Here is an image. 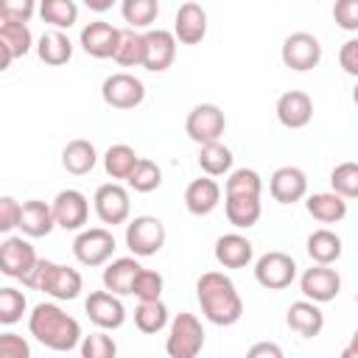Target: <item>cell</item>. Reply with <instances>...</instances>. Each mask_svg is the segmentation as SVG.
<instances>
[{"instance_id":"obj_1","label":"cell","mask_w":358,"mask_h":358,"mask_svg":"<svg viewBox=\"0 0 358 358\" xmlns=\"http://www.w3.org/2000/svg\"><path fill=\"white\" fill-rule=\"evenodd\" d=\"M196 299L204 319L218 327H229L243 316V299L224 271H204L196 280Z\"/></svg>"},{"instance_id":"obj_2","label":"cell","mask_w":358,"mask_h":358,"mask_svg":"<svg viewBox=\"0 0 358 358\" xmlns=\"http://www.w3.org/2000/svg\"><path fill=\"white\" fill-rule=\"evenodd\" d=\"M28 330L42 347L53 352H70L81 347V338H84L78 319H73L56 302H39L28 313Z\"/></svg>"},{"instance_id":"obj_3","label":"cell","mask_w":358,"mask_h":358,"mask_svg":"<svg viewBox=\"0 0 358 358\" xmlns=\"http://www.w3.org/2000/svg\"><path fill=\"white\" fill-rule=\"evenodd\" d=\"M25 288H34V291H45L48 296L64 302V299H76L81 291H84V280L78 274V268H70V266H62V263H53V260H42L34 266V271L22 280Z\"/></svg>"},{"instance_id":"obj_4","label":"cell","mask_w":358,"mask_h":358,"mask_svg":"<svg viewBox=\"0 0 358 358\" xmlns=\"http://www.w3.org/2000/svg\"><path fill=\"white\" fill-rule=\"evenodd\" d=\"M204 350V327L199 322L196 313H176L168 324V336H165V352L168 358H199V352Z\"/></svg>"},{"instance_id":"obj_5","label":"cell","mask_w":358,"mask_h":358,"mask_svg":"<svg viewBox=\"0 0 358 358\" xmlns=\"http://www.w3.org/2000/svg\"><path fill=\"white\" fill-rule=\"evenodd\" d=\"M165 224L157 215H134L126 224V246L134 257H151L165 246Z\"/></svg>"},{"instance_id":"obj_6","label":"cell","mask_w":358,"mask_h":358,"mask_svg":"<svg viewBox=\"0 0 358 358\" xmlns=\"http://www.w3.org/2000/svg\"><path fill=\"white\" fill-rule=\"evenodd\" d=\"M117 243H115V235L112 229L106 227H90V229H81L73 241V255L81 266H103L112 260Z\"/></svg>"},{"instance_id":"obj_7","label":"cell","mask_w":358,"mask_h":358,"mask_svg":"<svg viewBox=\"0 0 358 358\" xmlns=\"http://www.w3.org/2000/svg\"><path fill=\"white\" fill-rule=\"evenodd\" d=\"M255 280L266 291H282L296 280V260L285 252H266L255 260Z\"/></svg>"},{"instance_id":"obj_8","label":"cell","mask_w":358,"mask_h":358,"mask_svg":"<svg viewBox=\"0 0 358 358\" xmlns=\"http://www.w3.org/2000/svg\"><path fill=\"white\" fill-rule=\"evenodd\" d=\"M227 129V117L221 112V106L215 103H199L187 112V120H185V131L193 143L199 145H210V143H218L221 134Z\"/></svg>"},{"instance_id":"obj_9","label":"cell","mask_w":358,"mask_h":358,"mask_svg":"<svg viewBox=\"0 0 358 358\" xmlns=\"http://www.w3.org/2000/svg\"><path fill=\"white\" fill-rule=\"evenodd\" d=\"M101 98L112 109H134L145 101V84L131 73H112L101 84Z\"/></svg>"},{"instance_id":"obj_10","label":"cell","mask_w":358,"mask_h":358,"mask_svg":"<svg viewBox=\"0 0 358 358\" xmlns=\"http://www.w3.org/2000/svg\"><path fill=\"white\" fill-rule=\"evenodd\" d=\"M280 59L288 70H296V73H305V70H313L319 62H322V45L313 34L308 31H296V34H288L282 48H280Z\"/></svg>"},{"instance_id":"obj_11","label":"cell","mask_w":358,"mask_h":358,"mask_svg":"<svg viewBox=\"0 0 358 358\" xmlns=\"http://www.w3.org/2000/svg\"><path fill=\"white\" fill-rule=\"evenodd\" d=\"M36 263H39L36 249L25 238H20V235H6L3 238V243H0V271L6 277L22 282L34 271Z\"/></svg>"},{"instance_id":"obj_12","label":"cell","mask_w":358,"mask_h":358,"mask_svg":"<svg viewBox=\"0 0 358 358\" xmlns=\"http://www.w3.org/2000/svg\"><path fill=\"white\" fill-rule=\"evenodd\" d=\"M92 210L101 218V224H126L131 215V201H129V190L117 182H106L95 190L92 196Z\"/></svg>"},{"instance_id":"obj_13","label":"cell","mask_w":358,"mask_h":358,"mask_svg":"<svg viewBox=\"0 0 358 358\" xmlns=\"http://www.w3.org/2000/svg\"><path fill=\"white\" fill-rule=\"evenodd\" d=\"M84 313L98 330H117L126 322V308L112 291H92L84 302Z\"/></svg>"},{"instance_id":"obj_14","label":"cell","mask_w":358,"mask_h":358,"mask_svg":"<svg viewBox=\"0 0 358 358\" xmlns=\"http://www.w3.org/2000/svg\"><path fill=\"white\" fill-rule=\"evenodd\" d=\"M117 42H120V28H115L106 20H92L78 34L81 50L87 56H92V59H115Z\"/></svg>"},{"instance_id":"obj_15","label":"cell","mask_w":358,"mask_h":358,"mask_svg":"<svg viewBox=\"0 0 358 358\" xmlns=\"http://www.w3.org/2000/svg\"><path fill=\"white\" fill-rule=\"evenodd\" d=\"M53 218H56V227L62 229H70V232H81L87 218H90V201L81 190L76 187H67V190H59L56 199H53Z\"/></svg>"},{"instance_id":"obj_16","label":"cell","mask_w":358,"mask_h":358,"mask_svg":"<svg viewBox=\"0 0 358 358\" xmlns=\"http://www.w3.org/2000/svg\"><path fill=\"white\" fill-rule=\"evenodd\" d=\"M299 288L305 294V299L316 302V305H324V302H333L341 291V277L336 268L330 266H310L302 271L299 277Z\"/></svg>"},{"instance_id":"obj_17","label":"cell","mask_w":358,"mask_h":358,"mask_svg":"<svg viewBox=\"0 0 358 358\" xmlns=\"http://www.w3.org/2000/svg\"><path fill=\"white\" fill-rule=\"evenodd\" d=\"M268 193L280 204H296L308 196V176L296 165H282L268 179Z\"/></svg>"},{"instance_id":"obj_18","label":"cell","mask_w":358,"mask_h":358,"mask_svg":"<svg viewBox=\"0 0 358 358\" xmlns=\"http://www.w3.org/2000/svg\"><path fill=\"white\" fill-rule=\"evenodd\" d=\"M173 36L182 45H199L207 36V11L193 0L182 3L173 17Z\"/></svg>"},{"instance_id":"obj_19","label":"cell","mask_w":358,"mask_h":358,"mask_svg":"<svg viewBox=\"0 0 358 358\" xmlns=\"http://www.w3.org/2000/svg\"><path fill=\"white\" fill-rule=\"evenodd\" d=\"M176 59V36L165 28L145 31V70L148 73H165Z\"/></svg>"},{"instance_id":"obj_20","label":"cell","mask_w":358,"mask_h":358,"mask_svg":"<svg viewBox=\"0 0 358 358\" xmlns=\"http://www.w3.org/2000/svg\"><path fill=\"white\" fill-rule=\"evenodd\" d=\"M277 120L285 129H305L313 120V101L302 90H288L277 98Z\"/></svg>"},{"instance_id":"obj_21","label":"cell","mask_w":358,"mask_h":358,"mask_svg":"<svg viewBox=\"0 0 358 358\" xmlns=\"http://www.w3.org/2000/svg\"><path fill=\"white\" fill-rule=\"evenodd\" d=\"M213 255H215V263L224 266V268H243L252 263L255 257V246L246 235L241 232H227L215 241L213 246Z\"/></svg>"},{"instance_id":"obj_22","label":"cell","mask_w":358,"mask_h":358,"mask_svg":"<svg viewBox=\"0 0 358 358\" xmlns=\"http://www.w3.org/2000/svg\"><path fill=\"white\" fill-rule=\"evenodd\" d=\"M34 48V36L28 22H0V70Z\"/></svg>"},{"instance_id":"obj_23","label":"cell","mask_w":358,"mask_h":358,"mask_svg":"<svg viewBox=\"0 0 358 358\" xmlns=\"http://www.w3.org/2000/svg\"><path fill=\"white\" fill-rule=\"evenodd\" d=\"M221 204V185L213 176H199L185 187V207L190 215H210Z\"/></svg>"},{"instance_id":"obj_24","label":"cell","mask_w":358,"mask_h":358,"mask_svg":"<svg viewBox=\"0 0 358 358\" xmlns=\"http://www.w3.org/2000/svg\"><path fill=\"white\" fill-rule=\"evenodd\" d=\"M56 227L53 218V207L42 199H28L22 201V213H20V232L25 238H45L50 235Z\"/></svg>"},{"instance_id":"obj_25","label":"cell","mask_w":358,"mask_h":358,"mask_svg":"<svg viewBox=\"0 0 358 358\" xmlns=\"http://www.w3.org/2000/svg\"><path fill=\"white\" fill-rule=\"evenodd\" d=\"M285 324H288L294 333H299L302 338H313V336H319L322 327H324V313H322V308H319L316 302L299 299V302H291V305H288V310H285Z\"/></svg>"},{"instance_id":"obj_26","label":"cell","mask_w":358,"mask_h":358,"mask_svg":"<svg viewBox=\"0 0 358 358\" xmlns=\"http://www.w3.org/2000/svg\"><path fill=\"white\" fill-rule=\"evenodd\" d=\"M140 271H143V266L137 263L134 255L131 257H115V260H109L106 268H103V274H101L103 291H112L117 296L131 294V285H134V280H137Z\"/></svg>"},{"instance_id":"obj_27","label":"cell","mask_w":358,"mask_h":358,"mask_svg":"<svg viewBox=\"0 0 358 358\" xmlns=\"http://www.w3.org/2000/svg\"><path fill=\"white\" fill-rule=\"evenodd\" d=\"M305 210L319 224H338L341 218H347V199H341L333 190H327V193H310L305 199Z\"/></svg>"},{"instance_id":"obj_28","label":"cell","mask_w":358,"mask_h":358,"mask_svg":"<svg viewBox=\"0 0 358 358\" xmlns=\"http://www.w3.org/2000/svg\"><path fill=\"white\" fill-rule=\"evenodd\" d=\"M98 165V151L90 140L76 137L62 148V168L73 176H84Z\"/></svg>"},{"instance_id":"obj_29","label":"cell","mask_w":358,"mask_h":358,"mask_svg":"<svg viewBox=\"0 0 358 358\" xmlns=\"http://www.w3.org/2000/svg\"><path fill=\"white\" fill-rule=\"evenodd\" d=\"M36 56L50 67H62L73 59V42L64 31L50 28L36 39Z\"/></svg>"},{"instance_id":"obj_30","label":"cell","mask_w":358,"mask_h":358,"mask_svg":"<svg viewBox=\"0 0 358 358\" xmlns=\"http://www.w3.org/2000/svg\"><path fill=\"white\" fill-rule=\"evenodd\" d=\"M224 213L235 229H249L260 221L263 204L257 196H224Z\"/></svg>"},{"instance_id":"obj_31","label":"cell","mask_w":358,"mask_h":358,"mask_svg":"<svg viewBox=\"0 0 358 358\" xmlns=\"http://www.w3.org/2000/svg\"><path fill=\"white\" fill-rule=\"evenodd\" d=\"M308 255H310V260L316 263V266H333L338 257H341V252H344V246H341V238L333 232V229H327V227H322V229H313L310 235H308Z\"/></svg>"},{"instance_id":"obj_32","label":"cell","mask_w":358,"mask_h":358,"mask_svg":"<svg viewBox=\"0 0 358 358\" xmlns=\"http://www.w3.org/2000/svg\"><path fill=\"white\" fill-rule=\"evenodd\" d=\"M232 148L224 145L221 140L218 143H210V145H199V168L204 171V176H224V173H232Z\"/></svg>"},{"instance_id":"obj_33","label":"cell","mask_w":358,"mask_h":358,"mask_svg":"<svg viewBox=\"0 0 358 358\" xmlns=\"http://www.w3.org/2000/svg\"><path fill=\"white\" fill-rule=\"evenodd\" d=\"M115 62L120 67H143L145 64V34L131 31V28H120Z\"/></svg>"},{"instance_id":"obj_34","label":"cell","mask_w":358,"mask_h":358,"mask_svg":"<svg viewBox=\"0 0 358 358\" xmlns=\"http://www.w3.org/2000/svg\"><path fill=\"white\" fill-rule=\"evenodd\" d=\"M137 162H140L137 151H134L131 145H126V143H115V145H109L106 154H103V171H106L112 179H129L131 171L137 168Z\"/></svg>"},{"instance_id":"obj_35","label":"cell","mask_w":358,"mask_h":358,"mask_svg":"<svg viewBox=\"0 0 358 358\" xmlns=\"http://www.w3.org/2000/svg\"><path fill=\"white\" fill-rule=\"evenodd\" d=\"M134 324L145 336H157L159 330H165L171 324V316H168L165 302L162 299H157V302H140L134 308Z\"/></svg>"},{"instance_id":"obj_36","label":"cell","mask_w":358,"mask_h":358,"mask_svg":"<svg viewBox=\"0 0 358 358\" xmlns=\"http://www.w3.org/2000/svg\"><path fill=\"white\" fill-rule=\"evenodd\" d=\"M39 17L53 25L56 31H64V28H73L76 20H78V6L73 0H42L39 6Z\"/></svg>"},{"instance_id":"obj_37","label":"cell","mask_w":358,"mask_h":358,"mask_svg":"<svg viewBox=\"0 0 358 358\" xmlns=\"http://www.w3.org/2000/svg\"><path fill=\"white\" fill-rule=\"evenodd\" d=\"M120 14L129 22L131 31L137 28H148L154 25V20L159 17V3L157 0H123L120 3Z\"/></svg>"},{"instance_id":"obj_38","label":"cell","mask_w":358,"mask_h":358,"mask_svg":"<svg viewBox=\"0 0 358 358\" xmlns=\"http://www.w3.org/2000/svg\"><path fill=\"white\" fill-rule=\"evenodd\" d=\"M263 193V179L252 168H235L224 182V196H257Z\"/></svg>"},{"instance_id":"obj_39","label":"cell","mask_w":358,"mask_h":358,"mask_svg":"<svg viewBox=\"0 0 358 358\" xmlns=\"http://www.w3.org/2000/svg\"><path fill=\"white\" fill-rule=\"evenodd\" d=\"M126 185L134 190V193H151L162 185V168L154 162V159H145L140 157L137 168L131 171V176L126 179Z\"/></svg>"},{"instance_id":"obj_40","label":"cell","mask_w":358,"mask_h":358,"mask_svg":"<svg viewBox=\"0 0 358 358\" xmlns=\"http://www.w3.org/2000/svg\"><path fill=\"white\" fill-rule=\"evenodd\" d=\"M330 187H333V193H338L347 201L358 199V162H352V159L338 162L330 171Z\"/></svg>"},{"instance_id":"obj_41","label":"cell","mask_w":358,"mask_h":358,"mask_svg":"<svg viewBox=\"0 0 358 358\" xmlns=\"http://www.w3.org/2000/svg\"><path fill=\"white\" fill-rule=\"evenodd\" d=\"M81 358H117V344L109 330H95L81 338Z\"/></svg>"},{"instance_id":"obj_42","label":"cell","mask_w":358,"mask_h":358,"mask_svg":"<svg viewBox=\"0 0 358 358\" xmlns=\"http://www.w3.org/2000/svg\"><path fill=\"white\" fill-rule=\"evenodd\" d=\"M162 288H165L162 274L154 271V268H143V271L137 274L134 285H131V294H134L140 302H157V299H162Z\"/></svg>"},{"instance_id":"obj_43","label":"cell","mask_w":358,"mask_h":358,"mask_svg":"<svg viewBox=\"0 0 358 358\" xmlns=\"http://www.w3.org/2000/svg\"><path fill=\"white\" fill-rule=\"evenodd\" d=\"M25 308H28V302H25V294L22 291H17L11 285L0 288V322L3 324L20 322L22 313H25Z\"/></svg>"},{"instance_id":"obj_44","label":"cell","mask_w":358,"mask_h":358,"mask_svg":"<svg viewBox=\"0 0 358 358\" xmlns=\"http://www.w3.org/2000/svg\"><path fill=\"white\" fill-rule=\"evenodd\" d=\"M36 3L34 0H3L0 3V20L3 22H28L34 17Z\"/></svg>"},{"instance_id":"obj_45","label":"cell","mask_w":358,"mask_h":358,"mask_svg":"<svg viewBox=\"0 0 358 358\" xmlns=\"http://www.w3.org/2000/svg\"><path fill=\"white\" fill-rule=\"evenodd\" d=\"M333 20L341 31H358V0H336Z\"/></svg>"},{"instance_id":"obj_46","label":"cell","mask_w":358,"mask_h":358,"mask_svg":"<svg viewBox=\"0 0 358 358\" xmlns=\"http://www.w3.org/2000/svg\"><path fill=\"white\" fill-rule=\"evenodd\" d=\"M20 213H22V204L14 196L0 199V232L3 235H8L11 229H20Z\"/></svg>"},{"instance_id":"obj_47","label":"cell","mask_w":358,"mask_h":358,"mask_svg":"<svg viewBox=\"0 0 358 358\" xmlns=\"http://www.w3.org/2000/svg\"><path fill=\"white\" fill-rule=\"evenodd\" d=\"M0 358H31V347L22 336L3 333L0 336Z\"/></svg>"},{"instance_id":"obj_48","label":"cell","mask_w":358,"mask_h":358,"mask_svg":"<svg viewBox=\"0 0 358 358\" xmlns=\"http://www.w3.org/2000/svg\"><path fill=\"white\" fill-rule=\"evenodd\" d=\"M338 67L347 76L358 78V36H352V39H347L341 45V50H338Z\"/></svg>"},{"instance_id":"obj_49","label":"cell","mask_w":358,"mask_h":358,"mask_svg":"<svg viewBox=\"0 0 358 358\" xmlns=\"http://www.w3.org/2000/svg\"><path fill=\"white\" fill-rule=\"evenodd\" d=\"M246 358H285V352L277 341H255L246 350Z\"/></svg>"},{"instance_id":"obj_50","label":"cell","mask_w":358,"mask_h":358,"mask_svg":"<svg viewBox=\"0 0 358 358\" xmlns=\"http://www.w3.org/2000/svg\"><path fill=\"white\" fill-rule=\"evenodd\" d=\"M87 6L95 8V11H106V8L112 6V0H87Z\"/></svg>"},{"instance_id":"obj_51","label":"cell","mask_w":358,"mask_h":358,"mask_svg":"<svg viewBox=\"0 0 358 358\" xmlns=\"http://www.w3.org/2000/svg\"><path fill=\"white\" fill-rule=\"evenodd\" d=\"M338 358H358V347H355V344H347Z\"/></svg>"},{"instance_id":"obj_52","label":"cell","mask_w":358,"mask_h":358,"mask_svg":"<svg viewBox=\"0 0 358 358\" xmlns=\"http://www.w3.org/2000/svg\"><path fill=\"white\" fill-rule=\"evenodd\" d=\"M352 103H355V106H358V84H355V87H352Z\"/></svg>"},{"instance_id":"obj_53","label":"cell","mask_w":358,"mask_h":358,"mask_svg":"<svg viewBox=\"0 0 358 358\" xmlns=\"http://www.w3.org/2000/svg\"><path fill=\"white\" fill-rule=\"evenodd\" d=\"M350 344H355V347H358V327H355V333H352V338H350Z\"/></svg>"}]
</instances>
